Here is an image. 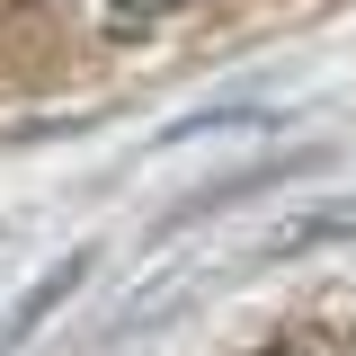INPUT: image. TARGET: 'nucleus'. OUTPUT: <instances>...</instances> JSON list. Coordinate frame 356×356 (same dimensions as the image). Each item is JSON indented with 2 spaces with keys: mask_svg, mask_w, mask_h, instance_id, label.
I'll return each mask as SVG.
<instances>
[{
  "mask_svg": "<svg viewBox=\"0 0 356 356\" xmlns=\"http://www.w3.org/2000/svg\"><path fill=\"white\" fill-rule=\"evenodd\" d=\"M89 267H98L89 250H72V259H54V267H44L36 285L18 294V312L0 321V356H27V348H36V330H44V321H54V312H63V303L89 285Z\"/></svg>",
  "mask_w": 356,
  "mask_h": 356,
  "instance_id": "nucleus-1",
  "label": "nucleus"
}]
</instances>
